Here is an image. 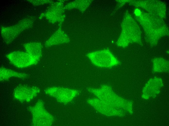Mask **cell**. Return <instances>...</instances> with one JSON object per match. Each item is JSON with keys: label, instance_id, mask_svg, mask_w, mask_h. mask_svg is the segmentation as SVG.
<instances>
[{"label": "cell", "instance_id": "3", "mask_svg": "<svg viewBox=\"0 0 169 126\" xmlns=\"http://www.w3.org/2000/svg\"><path fill=\"white\" fill-rule=\"evenodd\" d=\"M24 46L27 53L40 59L41 51L40 44L36 43H26Z\"/></svg>", "mask_w": 169, "mask_h": 126}, {"label": "cell", "instance_id": "1", "mask_svg": "<svg viewBox=\"0 0 169 126\" xmlns=\"http://www.w3.org/2000/svg\"><path fill=\"white\" fill-rule=\"evenodd\" d=\"M7 57L10 62L14 66L22 68L36 64L40 59L27 53L16 51L10 53Z\"/></svg>", "mask_w": 169, "mask_h": 126}, {"label": "cell", "instance_id": "2", "mask_svg": "<svg viewBox=\"0 0 169 126\" xmlns=\"http://www.w3.org/2000/svg\"><path fill=\"white\" fill-rule=\"evenodd\" d=\"M16 77L21 78H26L27 76L25 74L19 73L13 70L1 67L0 68V80L3 81L8 79L12 77Z\"/></svg>", "mask_w": 169, "mask_h": 126}]
</instances>
